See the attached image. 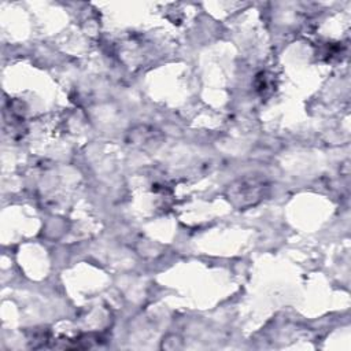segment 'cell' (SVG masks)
<instances>
[{"mask_svg": "<svg viewBox=\"0 0 351 351\" xmlns=\"http://www.w3.org/2000/svg\"><path fill=\"white\" fill-rule=\"evenodd\" d=\"M270 192V184L263 174H247L232 181L225 191L229 203L237 210L259 204Z\"/></svg>", "mask_w": 351, "mask_h": 351, "instance_id": "6da1fadb", "label": "cell"}, {"mask_svg": "<svg viewBox=\"0 0 351 351\" xmlns=\"http://www.w3.org/2000/svg\"><path fill=\"white\" fill-rule=\"evenodd\" d=\"M173 340H163L162 343V348H166V350H176V348H181L182 347V340H180L177 336H171Z\"/></svg>", "mask_w": 351, "mask_h": 351, "instance_id": "7a4b0ae2", "label": "cell"}]
</instances>
